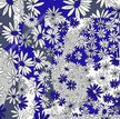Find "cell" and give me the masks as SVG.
Returning <instances> with one entry per match:
<instances>
[{
    "mask_svg": "<svg viewBox=\"0 0 120 119\" xmlns=\"http://www.w3.org/2000/svg\"><path fill=\"white\" fill-rule=\"evenodd\" d=\"M87 94H88V97L92 101H98L99 99L102 97V94H103L102 87L97 85V84H92V85L89 86V88L87 90Z\"/></svg>",
    "mask_w": 120,
    "mask_h": 119,
    "instance_id": "13",
    "label": "cell"
},
{
    "mask_svg": "<svg viewBox=\"0 0 120 119\" xmlns=\"http://www.w3.org/2000/svg\"><path fill=\"white\" fill-rule=\"evenodd\" d=\"M66 21L62 9L58 8L57 6H52L47 9V11L43 16V26L45 27H51L57 28L60 23Z\"/></svg>",
    "mask_w": 120,
    "mask_h": 119,
    "instance_id": "5",
    "label": "cell"
},
{
    "mask_svg": "<svg viewBox=\"0 0 120 119\" xmlns=\"http://www.w3.org/2000/svg\"><path fill=\"white\" fill-rule=\"evenodd\" d=\"M45 4L43 0H25V9L27 13L38 18L41 15V8Z\"/></svg>",
    "mask_w": 120,
    "mask_h": 119,
    "instance_id": "10",
    "label": "cell"
},
{
    "mask_svg": "<svg viewBox=\"0 0 120 119\" xmlns=\"http://www.w3.org/2000/svg\"><path fill=\"white\" fill-rule=\"evenodd\" d=\"M4 46H2V43L0 42V57L1 56H4Z\"/></svg>",
    "mask_w": 120,
    "mask_h": 119,
    "instance_id": "24",
    "label": "cell"
},
{
    "mask_svg": "<svg viewBox=\"0 0 120 119\" xmlns=\"http://www.w3.org/2000/svg\"><path fill=\"white\" fill-rule=\"evenodd\" d=\"M52 102L46 95H39L37 96L36 100L34 104V111H39V110H47L49 108H51Z\"/></svg>",
    "mask_w": 120,
    "mask_h": 119,
    "instance_id": "11",
    "label": "cell"
},
{
    "mask_svg": "<svg viewBox=\"0 0 120 119\" xmlns=\"http://www.w3.org/2000/svg\"><path fill=\"white\" fill-rule=\"evenodd\" d=\"M0 27H2V22L0 21Z\"/></svg>",
    "mask_w": 120,
    "mask_h": 119,
    "instance_id": "27",
    "label": "cell"
},
{
    "mask_svg": "<svg viewBox=\"0 0 120 119\" xmlns=\"http://www.w3.org/2000/svg\"><path fill=\"white\" fill-rule=\"evenodd\" d=\"M111 19L110 10L108 9H98L91 15V21L98 22V23H103Z\"/></svg>",
    "mask_w": 120,
    "mask_h": 119,
    "instance_id": "12",
    "label": "cell"
},
{
    "mask_svg": "<svg viewBox=\"0 0 120 119\" xmlns=\"http://www.w3.org/2000/svg\"><path fill=\"white\" fill-rule=\"evenodd\" d=\"M19 46L23 48H32V39H31V30L28 31H22L21 35V39H20V42H19Z\"/></svg>",
    "mask_w": 120,
    "mask_h": 119,
    "instance_id": "14",
    "label": "cell"
},
{
    "mask_svg": "<svg viewBox=\"0 0 120 119\" xmlns=\"http://www.w3.org/2000/svg\"><path fill=\"white\" fill-rule=\"evenodd\" d=\"M18 54H19V50H16V49H13V48H10L7 52H4V55L6 56V58L8 59L9 62L16 65L17 59H18Z\"/></svg>",
    "mask_w": 120,
    "mask_h": 119,
    "instance_id": "17",
    "label": "cell"
},
{
    "mask_svg": "<svg viewBox=\"0 0 120 119\" xmlns=\"http://www.w3.org/2000/svg\"><path fill=\"white\" fill-rule=\"evenodd\" d=\"M91 0H64L62 10L72 19L80 20L89 13L91 9Z\"/></svg>",
    "mask_w": 120,
    "mask_h": 119,
    "instance_id": "1",
    "label": "cell"
},
{
    "mask_svg": "<svg viewBox=\"0 0 120 119\" xmlns=\"http://www.w3.org/2000/svg\"><path fill=\"white\" fill-rule=\"evenodd\" d=\"M2 76H4V69L0 67V79L2 78Z\"/></svg>",
    "mask_w": 120,
    "mask_h": 119,
    "instance_id": "25",
    "label": "cell"
},
{
    "mask_svg": "<svg viewBox=\"0 0 120 119\" xmlns=\"http://www.w3.org/2000/svg\"><path fill=\"white\" fill-rule=\"evenodd\" d=\"M6 99L12 109L16 110H26L29 107V99L26 94L21 92L16 86H12L6 95Z\"/></svg>",
    "mask_w": 120,
    "mask_h": 119,
    "instance_id": "3",
    "label": "cell"
},
{
    "mask_svg": "<svg viewBox=\"0 0 120 119\" xmlns=\"http://www.w3.org/2000/svg\"><path fill=\"white\" fill-rule=\"evenodd\" d=\"M118 0H94V2L98 4L100 8H110Z\"/></svg>",
    "mask_w": 120,
    "mask_h": 119,
    "instance_id": "18",
    "label": "cell"
},
{
    "mask_svg": "<svg viewBox=\"0 0 120 119\" xmlns=\"http://www.w3.org/2000/svg\"><path fill=\"white\" fill-rule=\"evenodd\" d=\"M111 62L117 68V71L120 76V51H118V54H116V55L111 56Z\"/></svg>",
    "mask_w": 120,
    "mask_h": 119,
    "instance_id": "20",
    "label": "cell"
},
{
    "mask_svg": "<svg viewBox=\"0 0 120 119\" xmlns=\"http://www.w3.org/2000/svg\"><path fill=\"white\" fill-rule=\"evenodd\" d=\"M16 69L18 73H20L22 77H29L34 72V60L32 56H30L28 52L23 50H19L18 59L16 62Z\"/></svg>",
    "mask_w": 120,
    "mask_h": 119,
    "instance_id": "4",
    "label": "cell"
},
{
    "mask_svg": "<svg viewBox=\"0 0 120 119\" xmlns=\"http://www.w3.org/2000/svg\"><path fill=\"white\" fill-rule=\"evenodd\" d=\"M109 42L110 43H113V45H116L117 48H118V50L120 51V31L119 30H113L110 32L109 35Z\"/></svg>",
    "mask_w": 120,
    "mask_h": 119,
    "instance_id": "15",
    "label": "cell"
},
{
    "mask_svg": "<svg viewBox=\"0 0 120 119\" xmlns=\"http://www.w3.org/2000/svg\"><path fill=\"white\" fill-rule=\"evenodd\" d=\"M32 60H34V71L45 70L49 65V58H48L47 54L43 49H39V48L34 49L32 50Z\"/></svg>",
    "mask_w": 120,
    "mask_h": 119,
    "instance_id": "8",
    "label": "cell"
},
{
    "mask_svg": "<svg viewBox=\"0 0 120 119\" xmlns=\"http://www.w3.org/2000/svg\"><path fill=\"white\" fill-rule=\"evenodd\" d=\"M4 97V87L0 86V101L2 100V98Z\"/></svg>",
    "mask_w": 120,
    "mask_h": 119,
    "instance_id": "23",
    "label": "cell"
},
{
    "mask_svg": "<svg viewBox=\"0 0 120 119\" xmlns=\"http://www.w3.org/2000/svg\"><path fill=\"white\" fill-rule=\"evenodd\" d=\"M32 119H52V118L46 110H39V111H34Z\"/></svg>",
    "mask_w": 120,
    "mask_h": 119,
    "instance_id": "19",
    "label": "cell"
},
{
    "mask_svg": "<svg viewBox=\"0 0 120 119\" xmlns=\"http://www.w3.org/2000/svg\"><path fill=\"white\" fill-rule=\"evenodd\" d=\"M6 115H7V109H6V106L0 101V119H6Z\"/></svg>",
    "mask_w": 120,
    "mask_h": 119,
    "instance_id": "21",
    "label": "cell"
},
{
    "mask_svg": "<svg viewBox=\"0 0 120 119\" xmlns=\"http://www.w3.org/2000/svg\"><path fill=\"white\" fill-rule=\"evenodd\" d=\"M45 29L46 27L43 23H37L34 28H31V39H32V48L43 49L46 47V37H45Z\"/></svg>",
    "mask_w": 120,
    "mask_h": 119,
    "instance_id": "7",
    "label": "cell"
},
{
    "mask_svg": "<svg viewBox=\"0 0 120 119\" xmlns=\"http://www.w3.org/2000/svg\"><path fill=\"white\" fill-rule=\"evenodd\" d=\"M109 85H110V87H111V88L116 89V88H118V86H119V80H118L117 78H115V79H111Z\"/></svg>",
    "mask_w": 120,
    "mask_h": 119,
    "instance_id": "22",
    "label": "cell"
},
{
    "mask_svg": "<svg viewBox=\"0 0 120 119\" xmlns=\"http://www.w3.org/2000/svg\"><path fill=\"white\" fill-rule=\"evenodd\" d=\"M25 0H0V12L2 16L12 18L13 22L20 25L23 16Z\"/></svg>",
    "mask_w": 120,
    "mask_h": 119,
    "instance_id": "2",
    "label": "cell"
},
{
    "mask_svg": "<svg viewBox=\"0 0 120 119\" xmlns=\"http://www.w3.org/2000/svg\"><path fill=\"white\" fill-rule=\"evenodd\" d=\"M110 8H111V10H110L111 19H113L117 22H120V1H117Z\"/></svg>",
    "mask_w": 120,
    "mask_h": 119,
    "instance_id": "16",
    "label": "cell"
},
{
    "mask_svg": "<svg viewBox=\"0 0 120 119\" xmlns=\"http://www.w3.org/2000/svg\"><path fill=\"white\" fill-rule=\"evenodd\" d=\"M21 35L22 30L20 28V25H17L15 22H9L7 25L2 26V37L10 45L19 46Z\"/></svg>",
    "mask_w": 120,
    "mask_h": 119,
    "instance_id": "6",
    "label": "cell"
},
{
    "mask_svg": "<svg viewBox=\"0 0 120 119\" xmlns=\"http://www.w3.org/2000/svg\"><path fill=\"white\" fill-rule=\"evenodd\" d=\"M111 119H120V116H116V117H113V118Z\"/></svg>",
    "mask_w": 120,
    "mask_h": 119,
    "instance_id": "26",
    "label": "cell"
},
{
    "mask_svg": "<svg viewBox=\"0 0 120 119\" xmlns=\"http://www.w3.org/2000/svg\"><path fill=\"white\" fill-rule=\"evenodd\" d=\"M45 37H46V42L50 45L51 47H56L59 45H62V35L57 28L51 27H46L45 29Z\"/></svg>",
    "mask_w": 120,
    "mask_h": 119,
    "instance_id": "9",
    "label": "cell"
}]
</instances>
